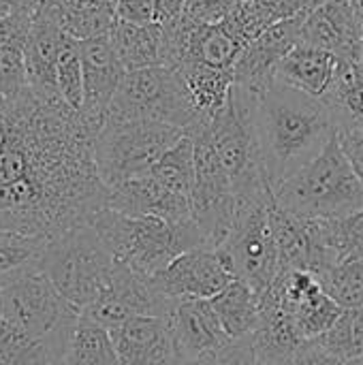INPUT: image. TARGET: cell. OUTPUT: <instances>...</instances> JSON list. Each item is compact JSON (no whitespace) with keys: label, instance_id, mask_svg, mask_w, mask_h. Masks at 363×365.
<instances>
[{"label":"cell","instance_id":"obj_45","mask_svg":"<svg viewBox=\"0 0 363 365\" xmlns=\"http://www.w3.org/2000/svg\"><path fill=\"white\" fill-rule=\"evenodd\" d=\"M169 365H199V361H195V359H184V357H178L173 364Z\"/></svg>","mask_w":363,"mask_h":365},{"label":"cell","instance_id":"obj_9","mask_svg":"<svg viewBox=\"0 0 363 365\" xmlns=\"http://www.w3.org/2000/svg\"><path fill=\"white\" fill-rule=\"evenodd\" d=\"M186 133L163 122H105L96 135L94 158L109 188L148 175Z\"/></svg>","mask_w":363,"mask_h":365},{"label":"cell","instance_id":"obj_31","mask_svg":"<svg viewBox=\"0 0 363 365\" xmlns=\"http://www.w3.org/2000/svg\"><path fill=\"white\" fill-rule=\"evenodd\" d=\"M160 184H165L169 190L188 197L193 192L195 184V141L190 135H184L173 148L165 152V156L156 163V167L150 171Z\"/></svg>","mask_w":363,"mask_h":365},{"label":"cell","instance_id":"obj_32","mask_svg":"<svg viewBox=\"0 0 363 365\" xmlns=\"http://www.w3.org/2000/svg\"><path fill=\"white\" fill-rule=\"evenodd\" d=\"M315 344L344 364L363 359V308L342 310L334 327L315 338Z\"/></svg>","mask_w":363,"mask_h":365},{"label":"cell","instance_id":"obj_37","mask_svg":"<svg viewBox=\"0 0 363 365\" xmlns=\"http://www.w3.org/2000/svg\"><path fill=\"white\" fill-rule=\"evenodd\" d=\"M257 346L255 336L229 340L220 349L203 355L199 365H257Z\"/></svg>","mask_w":363,"mask_h":365},{"label":"cell","instance_id":"obj_46","mask_svg":"<svg viewBox=\"0 0 363 365\" xmlns=\"http://www.w3.org/2000/svg\"><path fill=\"white\" fill-rule=\"evenodd\" d=\"M39 365H64V364H39Z\"/></svg>","mask_w":363,"mask_h":365},{"label":"cell","instance_id":"obj_16","mask_svg":"<svg viewBox=\"0 0 363 365\" xmlns=\"http://www.w3.org/2000/svg\"><path fill=\"white\" fill-rule=\"evenodd\" d=\"M109 331L122 365H169L180 357L169 317L141 314Z\"/></svg>","mask_w":363,"mask_h":365},{"label":"cell","instance_id":"obj_26","mask_svg":"<svg viewBox=\"0 0 363 365\" xmlns=\"http://www.w3.org/2000/svg\"><path fill=\"white\" fill-rule=\"evenodd\" d=\"M111 41L126 73L160 66L163 28L158 24H131L118 19L111 30Z\"/></svg>","mask_w":363,"mask_h":365},{"label":"cell","instance_id":"obj_23","mask_svg":"<svg viewBox=\"0 0 363 365\" xmlns=\"http://www.w3.org/2000/svg\"><path fill=\"white\" fill-rule=\"evenodd\" d=\"M178 73L188 88L201 126H208L229 103L233 90V71H220L186 60Z\"/></svg>","mask_w":363,"mask_h":365},{"label":"cell","instance_id":"obj_25","mask_svg":"<svg viewBox=\"0 0 363 365\" xmlns=\"http://www.w3.org/2000/svg\"><path fill=\"white\" fill-rule=\"evenodd\" d=\"M210 302L231 340L255 336L261 319V299L248 282L235 278Z\"/></svg>","mask_w":363,"mask_h":365},{"label":"cell","instance_id":"obj_19","mask_svg":"<svg viewBox=\"0 0 363 365\" xmlns=\"http://www.w3.org/2000/svg\"><path fill=\"white\" fill-rule=\"evenodd\" d=\"M169 323L173 329L178 355L199 361L203 355L220 349L231 338L227 336L210 299H182L175 302Z\"/></svg>","mask_w":363,"mask_h":365},{"label":"cell","instance_id":"obj_3","mask_svg":"<svg viewBox=\"0 0 363 365\" xmlns=\"http://www.w3.org/2000/svg\"><path fill=\"white\" fill-rule=\"evenodd\" d=\"M79 317L41 265L0 280V355L13 364L34 346H49L64 361L66 342Z\"/></svg>","mask_w":363,"mask_h":365},{"label":"cell","instance_id":"obj_17","mask_svg":"<svg viewBox=\"0 0 363 365\" xmlns=\"http://www.w3.org/2000/svg\"><path fill=\"white\" fill-rule=\"evenodd\" d=\"M66 32L58 24V17L47 0L34 13L28 38H26V81L28 88L41 94H58L56 66L66 41Z\"/></svg>","mask_w":363,"mask_h":365},{"label":"cell","instance_id":"obj_41","mask_svg":"<svg viewBox=\"0 0 363 365\" xmlns=\"http://www.w3.org/2000/svg\"><path fill=\"white\" fill-rule=\"evenodd\" d=\"M186 0H154V24L167 26L182 17Z\"/></svg>","mask_w":363,"mask_h":365},{"label":"cell","instance_id":"obj_1","mask_svg":"<svg viewBox=\"0 0 363 365\" xmlns=\"http://www.w3.org/2000/svg\"><path fill=\"white\" fill-rule=\"evenodd\" d=\"M0 130V231L49 244L107 207L94 158L98 130L60 94L26 86Z\"/></svg>","mask_w":363,"mask_h":365},{"label":"cell","instance_id":"obj_18","mask_svg":"<svg viewBox=\"0 0 363 365\" xmlns=\"http://www.w3.org/2000/svg\"><path fill=\"white\" fill-rule=\"evenodd\" d=\"M107 207L126 216H156L165 220H190V199L169 190L154 175H141L109 188Z\"/></svg>","mask_w":363,"mask_h":365},{"label":"cell","instance_id":"obj_21","mask_svg":"<svg viewBox=\"0 0 363 365\" xmlns=\"http://www.w3.org/2000/svg\"><path fill=\"white\" fill-rule=\"evenodd\" d=\"M34 13H15L0 19V98L11 103L17 98L26 81V38Z\"/></svg>","mask_w":363,"mask_h":365},{"label":"cell","instance_id":"obj_8","mask_svg":"<svg viewBox=\"0 0 363 365\" xmlns=\"http://www.w3.org/2000/svg\"><path fill=\"white\" fill-rule=\"evenodd\" d=\"M255 111L257 96L233 86L225 109L205 126V133L231 178L235 197L274 192L259 152Z\"/></svg>","mask_w":363,"mask_h":365},{"label":"cell","instance_id":"obj_34","mask_svg":"<svg viewBox=\"0 0 363 365\" xmlns=\"http://www.w3.org/2000/svg\"><path fill=\"white\" fill-rule=\"evenodd\" d=\"M47 248V242L0 231V280H6L32 265H41V257Z\"/></svg>","mask_w":363,"mask_h":365},{"label":"cell","instance_id":"obj_28","mask_svg":"<svg viewBox=\"0 0 363 365\" xmlns=\"http://www.w3.org/2000/svg\"><path fill=\"white\" fill-rule=\"evenodd\" d=\"M342 128H363V56L340 60L338 77L332 92L323 98Z\"/></svg>","mask_w":363,"mask_h":365},{"label":"cell","instance_id":"obj_30","mask_svg":"<svg viewBox=\"0 0 363 365\" xmlns=\"http://www.w3.org/2000/svg\"><path fill=\"white\" fill-rule=\"evenodd\" d=\"M261 299H265V297H261ZM282 308L293 317L295 327H297L300 336L306 342L315 340V338H321L325 331H329L334 327V323L342 314V308L325 293V289L312 293L310 297H306V299H302L297 304L282 306Z\"/></svg>","mask_w":363,"mask_h":365},{"label":"cell","instance_id":"obj_35","mask_svg":"<svg viewBox=\"0 0 363 365\" xmlns=\"http://www.w3.org/2000/svg\"><path fill=\"white\" fill-rule=\"evenodd\" d=\"M56 88L68 107H73L75 111H81V107H83V64H81V53H79V41L73 36H66L60 58H58Z\"/></svg>","mask_w":363,"mask_h":365},{"label":"cell","instance_id":"obj_10","mask_svg":"<svg viewBox=\"0 0 363 365\" xmlns=\"http://www.w3.org/2000/svg\"><path fill=\"white\" fill-rule=\"evenodd\" d=\"M274 192L259 197H237V212L233 229L225 244L216 248L229 272L248 282L259 295L278 278V252L272 231Z\"/></svg>","mask_w":363,"mask_h":365},{"label":"cell","instance_id":"obj_2","mask_svg":"<svg viewBox=\"0 0 363 365\" xmlns=\"http://www.w3.org/2000/svg\"><path fill=\"white\" fill-rule=\"evenodd\" d=\"M255 126L263 169L274 190L338 135V122L323 98L280 81L257 98Z\"/></svg>","mask_w":363,"mask_h":365},{"label":"cell","instance_id":"obj_43","mask_svg":"<svg viewBox=\"0 0 363 365\" xmlns=\"http://www.w3.org/2000/svg\"><path fill=\"white\" fill-rule=\"evenodd\" d=\"M257 365H297V361H295V355H293L287 361H257Z\"/></svg>","mask_w":363,"mask_h":365},{"label":"cell","instance_id":"obj_42","mask_svg":"<svg viewBox=\"0 0 363 365\" xmlns=\"http://www.w3.org/2000/svg\"><path fill=\"white\" fill-rule=\"evenodd\" d=\"M43 0H0V19H6L15 13H36Z\"/></svg>","mask_w":363,"mask_h":365},{"label":"cell","instance_id":"obj_6","mask_svg":"<svg viewBox=\"0 0 363 365\" xmlns=\"http://www.w3.org/2000/svg\"><path fill=\"white\" fill-rule=\"evenodd\" d=\"M41 269L81 314L107 287L116 259L90 222L49 242L41 257Z\"/></svg>","mask_w":363,"mask_h":365},{"label":"cell","instance_id":"obj_33","mask_svg":"<svg viewBox=\"0 0 363 365\" xmlns=\"http://www.w3.org/2000/svg\"><path fill=\"white\" fill-rule=\"evenodd\" d=\"M321 284L342 310L363 308V259L334 265L321 276Z\"/></svg>","mask_w":363,"mask_h":365},{"label":"cell","instance_id":"obj_5","mask_svg":"<svg viewBox=\"0 0 363 365\" xmlns=\"http://www.w3.org/2000/svg\"><path fill=\"white\" fill-rule=\"evenodd\" d=\"M274 197L300 218L340 220L363 210V182L334 135L319 156L274 190Z\"/></svg>","mask_w":363,"mask_h":365},{"label":"cell","instance_id":"obj_11","mask_svg":"<svg viewBox=\"0 0 363 365\" xmlns=\"http://www.w3.org/2000/svg\"><path fill=\"white\" fill-rule=\"evenodd\" d=\"M175 302L163 297L150 278L133 272L131 267L116 261V269L103 289V293L81 312V317L113 329L133 317L154 314L169 317Z\"/></svg>","mask_w":363,"mask_h":365},{"label":"cell","instance_id":"obj_36","mask_svg":"<svg viewBox=\"0 0 363 365\" xmlns=\"http://www.w3.org/2000/svg\"><path fill=\"white\" fill-rule=\"evenodd\" d=\"M332 235L338 263L363 259V210L347 218L332 220Z\"/></svg>","mask_w":363,"mask_h":365},{"label":"cell","instance_id":"obj_39","mask_svg":"<svg viewBox=\"0 0 363 365\" xmlns=\"http://www.w3.org/2000/svg\"><path fill=\"white\" fill-rule=\"evenodd\" d=\"M118 19L131 24H154V0H116Z\"/></svg>","mask_w":363,"mask_h":365},{"label":"cell","instance_id":"obj_13","mask_svg":"<svg viewBox=\"0 0 363 365\" xmlns=\"http://www.w3.org/2000/svg\"><path fill=\"white\" fill-rule=\"evenodd\" d=\"M154 289L171 299H212L235 276L229 272L220 255L212 248H195L169 263L160 274L150 278Z\"/></svg>","mask_w":363,"mask_h":365},{"label":"cell","instance_id":"obj_47","mask_svg":"<svg viewBox=\"0 0 363 365\" xmlns=\"http://www.w3.org/2000/svg\"><path fill=\"white\" fill-rule=\"evenodd\" d=\"M0 365H6V364H4V361H2V359H0Z\"/></svg>","mask_w":363,"mask_h":365},{"label":"cell","instance_id":"obj_4","mask_svg":"<svg viewBox=\"0 0 363 365\" xmlns=\"http://www.w3.org/2000/svg\"><path fill=\"white\" fill-rule=\"evenodd\" d=\"M92 227L109 248L113 259L133 272L152 278L169 263L195 248H208V242L190 220H165L156 216H126L103 207Z\"/></svg>","mask_w":363,"mask_h":365},{"label":"cell","instance_id":"obj_15","mask_svg":"<svg viewBox=\"0 0 363 365\" xmlns=\"http://www.w3.org/2000/svg\"><path fill=\"white\" fill-rule=\"evenodd\" d=\"M302 43L327 49L340 60L363 56V32L353 0H327L310 11L302 26Z\"/></svg>","mask_w":363,"mask_h":365},{"label":"cell","instance_id":"obj_22","mask_svg":"<svg viewBox=\"0 0 363 365\" xmlns=\"http://www.w3.org/2000/svg\"><path fill=\"white\" fill-rule=\"evenodd\" d=\"M261 299V297H259ZM306 340L300 336L293 317L274 299H261V319L255 331L259 361H287Z\"/></svg>","mask_w":363,"mask_h":365},{"label":"cell","instance_id":"obj_38","mask_svg":"<svg viewBox=\"0 0 363 365\" xmlns=\"http://www.w3.org/2000/svg\"><path fill=\"white\" fill-rule=\"evenodd\" d=\"M237 4L240 0H186L182 15L190 24H220Z\"/></svg>","mask_w":363,"mask_h":365},{"label":"cell","instance_id":"obj_14","mask_svg":"<svg viewBox=\"0 0 363 365\" xmlns=\"http://www.w3.org/2000/svg\"><path fill=\"white\" fill-rule=\"evenodd\" d=\"M79 53L83 64V107L81 115L101 130L107 118V109L126 75L111 34L79 41Z\"/></svg>","mask_w":363,"mask_h":365},{"label":"cell","instance_id":"obj_12","mask_svg":"<svg viewBox=\"0 0 363 365\" xmlns=\"http://www.w3.org/2000/svg\"><path fill=\"white\" fill-rule=\"evenodd\" d=\"M304 19L306 15L282 19L250 41L233 66V86L257 98L267 92L276 83V71L285 56L302 43Z\"/></svg>","mask_w":363,"mask_h":365},{"label":"cell","instance_id":"obj_20","mask_svg":"<svg viewBox=\"0 0 363 365\" xmlns=\"http://www.w3.org/2000/svg\"><path fill=\"white\" fill-rule=\"evenodd\" d=\"M340 58L327 49L306 43L293 47L276 71V81L291 86L315 98H325L338 77Z\"/></svg>","mask_w":363,"mask_h":365},{"label":"cell","instance_id":"obj_44","mask_svg":"<svg viewBox=\"0 0 363 365\" xmlns=\"http://www.w3.org/2000/svg\"><path fill=\"white\" fill-rule=\"evenodd\" d=\"M355 4V11H357V17H359V24H362V32H363V0H353Z\"/></svg>","mask_w":363,"mask_h":365},{"label":"cell","instance_id":"obj_40","mask_svg":"<svg viewBox=\"0 0 363 365\" xmlns=\"http://www.w3.org/2000/svg\"><path fill=\"white\" fill-rule=\"evenodd\" d=\"M338 139L349 163L363 182V128H342L338 130Z\"/></svg>","mask_w":363,"mask_h":365},{"label":"cell","instance_id":"obj_7","mask_svg":"<svg viewBox=\"0 0 363 365\" xmlns=\"http://www.w3.org/2000/svg\"><path fill=\"white\" fill-rule=\"evenodd\" d=\"M105 122H163L184 133L201 126L182 75L167 66L126 73Z\"/></svg>","mask_w":363,"mask_h":365},{"label":"cell","instance_id":"obj_27","mask_svg":"<svg viewBox=\"0 0 363 365\" xmlns=\"http://www.w3.org/2000/svg\"><path fill=\"white\" fill-rule=\"evenodd\" d=\"M244 45L231 36L225 24H190L188 53L184 58L220 71H233ZM182 62V64H184ZM180 64V66H182Z\"/></svg>","mask_w":363,"mask_h":365},{"label":"cell","instance_id":"obj_29","mask_svg":"<svg viewBox=\"0 0 363 365\" xmlns=\"http://www.w3.org/2000/svg\"><path fill=\"white\" fill-rule=\"evenodd\" d=\"M64 365H122V361L111 331L86 317H79L66 342Z\"/></svg>","mask_w":363,"mask_h":365},{"label":"cell","instance_id":"obj_48","mask_svg":"<svg viewBox=\"0 0 363 365\" xmlns=\"http://www.w3.org/2000/svg\"><path fill=\"white\" fill-rule=\"evenodd\" d=\"M0 137H2V130H0Z\"/></svg>","mask_w":363,"mask_h":365},{"label":"cell","instance_id":"obj_24","mask_svg":"<svg viewBox=\"0 0 363 365\" xmlns=\"http://www.w3.org/2000/svg\"><path fill=\"white\" fill-rule=\"evenodd\" d=\"M62 30L77 38H96L111 34L118 24L116 0H47Z\"/></svg>","mask_w":363,"mask_h":365}]
</instances>
